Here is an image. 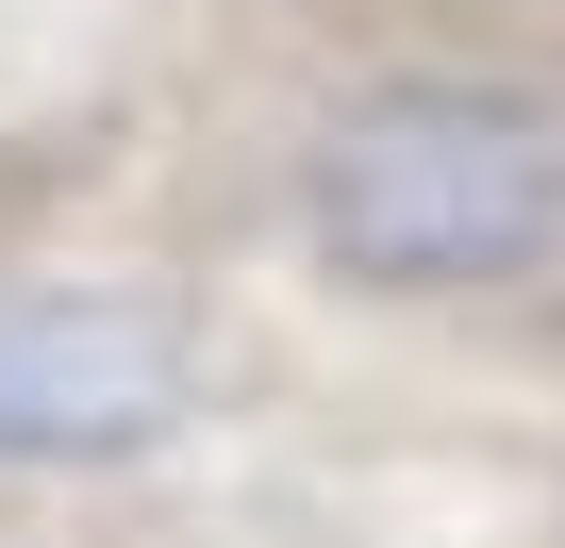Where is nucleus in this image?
I'll return each instance as SVG.
<instances>
[{"instance_id": "1", "label": "nucleus", "mask_w": 565, "mask_h": 548, "mask_svg": "<svg viewBox=\"0 0 565 548\" xmlns=\"http://www.w3.org/2000/svg\"><path fill=\"white\" fill-rule=\"evenodd\" d=\"M300 249L350 300H515L565 266V117L515 84H366L300 150Z\"/></svg>"}, {"instance_id": "2", "label": "nucleus", "mask_w": 565, "mask_h": 548, "mask_svg": "<svg viewBox=\"0 0 565 548\" xmlns=\"http://www.w3.org/2000/svg\"><path fill=\"white\" fill-rule=\"evenodd\" d=\"M183 333L100 283H0V465H117L183 432Z\"/></svg>"}]
</instances>
